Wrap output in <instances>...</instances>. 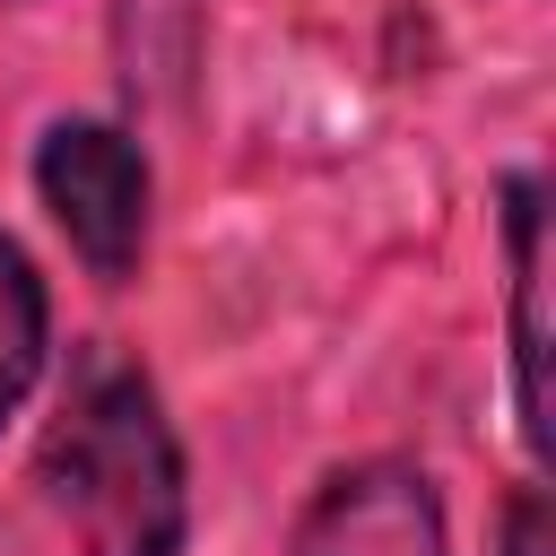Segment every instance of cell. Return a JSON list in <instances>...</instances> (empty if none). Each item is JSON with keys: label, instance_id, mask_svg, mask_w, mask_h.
<instances>
[{"label": "cell", "instance_id": "obj_1", "mask_svg": "<svg viewBox=\"0 0 556 556\" xmlns=\"http://www.w3.org/2000/svg\"><path fill=\"white\" fill-rule=\"evenodd\" d=\"M43 495L78 556H174L182 547V452L130 365H87L43 434Z\"/></svg>", "mask_w": 556, "mask_h": 556}, {"label": "cell", "instance_id": "obj_2", "mask_svg": "<svg viewBox=\"0 0 556 556\" xmlns=\"http://www.w3.org/2000/svg\"><path fill=\"white\" fill-rule=\"evenodd\" d=\"M35 191L61 217L70 252L96 278H130L139 243H148V156L113 130V122H52L35 148Z\"/></svg>", "mask_w": 556, "mask_h": 556}, {"label": "cell", "instance_id": "obj_3", "mask_svg": "<svg viewBox=\"0 0 556 556\" xmlns=\"http://www.w3.org/2000/svg\"><path fill=\"white\" fill-rule=\"evenodd\" d=\"M295 556H443V504L408 460H356L321 478L295 521Z\"/></svg>", "mask_w": 556, "mask_h": 556}, {"label": "cell", "instance_id": "obj_4", "mask_svg": "<svg viewBox=\"0 0 556 556\" xmlns=\"http://www.w3.org/2000/svg\"><path fill=\"white\" fill-rule=\"evenodd\" d=\"M504 208H513V365H521V443L547 452V321H539L547 269H539V182H513Z\"/></svg>", "mask_w": 556, "mask_h": 556}, {"label": "cell", "instance_id": "obj_5", "mask_svg": "<svg viewBox=\"0 0 556 556\" xmlns=\"http://www.w3.org/2000/svg\"><path fill=\"white\" fill-rule=\"evenodd\" d=\"M35 374H43V278L0 235V417L35 391Z\"/></svg>", "mask_w": 556, "mask_h": 556}, {"label": "cell", "instance_id": "obj_6", "mask_svg": "<svg viewBox=\"0 0 556 556\" xmlns=\"http://www.w3.org/2000/svg\"><path fill=\"white\" fill-rule=\"evenodd\" d=\"M504 556H547V495L539 486H521L504 504Z\"/></svg>", "mask_w": 556, "mask_h": 556}]
</instances>
